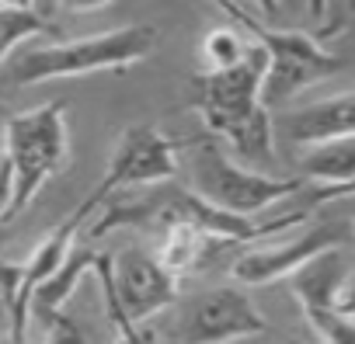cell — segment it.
<instances>
[{
  "instance_id": "cell-1",
  "label": "cell",
  "mask_w": 355,
  "mask_h": 344,
  "mask_svg": "<svg viewBox=\"0 0 355 344\" xmlns=\"http://www.w3.org/2000/svg\"><path fill=\"white\" fill-rule=\"evenodd\" d=\"M265 70H268V49L254 39L237 66L206 70L192 80V101L202 111L209 132L223 136L244 160L261 167L275 160L272 118L261 98Z\"/></svg>"
},
{
  "instance_id": "cell-2",
  "label": "cell",
  "mask_w": 355,
  "mask_h": 344,
  "mask_svg": "<svg viewBox=\"0 0 355 344\" xmlns=\"http://www.w3.org/2000/svg\"><path fill=\"white\" fill-rule=\"evenodd\" d=\"M63 111L67 101H53L4 122V223H15L39 188L67 167L70 139Z\"/></svg>"
},
{
  "instance_id": "cell-3",
  "label": "cell",
  "mask_w": 355,
  "mask_h": 344,
  "mask_svg": "<svg viewBox=\"0 0 355 344\" xmlns=\"http://www.w3.org/2000/svg\"><path fill=\"white\" fill-rule=\"evenodd\" d=\"M157 46L153 25H125L105 35L60 42L46 49L11 53L4 60V80L8 84H42L56 77H84L98 70H125L139 60H146Z\"/></svg>"
},
{
  "instance_id": "cell-4",
  "label": "cell",
  "mask_w": 355,
  "mask_h": 344,
  "mask_svg": "<svg viewBox=\"0 0 355 344\" xmlns=\"http://www.w3.org/2000/svg\"><path fill=\"white\" fill-rule=\"evenodd\" d=\"M189 170H192L196 195H202L206 202L227 212H241V216H254L265 206L303 192V181L296 178H272V174H261V170L237 167L209 139L189 146Z\"/></svg>"
},
{
  "instance_id": "cell-5",
  "label": "cell",
  "mask_w": 355,
  "mask_h": 344,
  "mask_svg": "<svg viewBox=\"0 0 355 344\" xmlns=\"http://www.w3.org/2000/svg\"><path fill=\"white\" fill-rule=\"evenodd\" d=\"M105 206V195L94 188L35 251L25 264L4 261L0 268V285H4V309H8V341H25V327H28V306L35 302V289L56 275L63 268V261L70 257L73 244H77V230L80 223H87L98 209Z\"/></svg>"
},
{
  "instance_id": "cell-6",
  "label": "cell",
  "mask_w": 355,
  "mask_h": 344,
  "mask_svg": "<svg viewBox=\"0 0 355 344\" xmlns=\"http://www.w3.org/2000/svg\"><path fill=\"white\" fill-rule=\"evenodd\" d=\"M352 278V264L345 247H331L289 275L293 296L320 341L355 344V316L345 309V285Z\"/></svg>"
},
{
  "instance_id": "cell-7",
  "label": "cell",
  "mask_w": 355,
  "mask_h": 344,
  "mask_svg": "<svg viewBox=\"0 0 355 344\" xmlns=\"http://www.w3.org/2000/svg\"><path fill=\"white\" fill-rule=\"evenodd\" d=\"M254 39L268 49V70H265V84H261V98H265L268 108L289 101L303 87H310V84H317V80H324V77H331L345 66V60L338 53L320 49L303 32L258 28Z\"/></svg>"
},
{
  "instance_id": "cell-8",
  "label": "cell",
  "mask_w": 355,
  "mask_h": 344,
  "mask_svg": "<svg viewBox=\"0 0 355 344\" xmlns=\"http://www.w3.org/2000/svg\"><path fill=\"white\" fill-rule=\"evenodd\" d=\"M174 174H178V143L153 125H129L115 143V153L108 160L105 178L98 181V192L108 202L122 188L164 185Z\"/></svg>"
},
{
  "instance_id": "cell-9",
  "label": "cell",
  "mask_w": 355,
  "mask_h": 344,
  "mask_svg": "<svg viewBox=\"0 0 355 344\" xmlns=\"http://www.w3.org/2000/svg\"><path fill=\"white\" fill-rule=\"evenodd\" d=\"M265 330L268 323L248 296H241L237 289H213L196 296L182 309V320H178L171 337L192 344H227L241 337H258Z\"/></svg>"
},
{
  "instance_id": "cell-10",
  "label": "cell",
  "mask_w": 355,
  "mask_h": 344,
  "mask_svg": "<svg viewBox=\"0 0 355 344\" xmlns=\"http://www.w3.org/2000/svg\"><path fill=\"white\" fill-rule=\"evenodd\" d=\"M115 296H119V309L125 316L129 337L132 341H146L143 334H136V323H143L153 313L174 306L178 275L167 271L150 254L125 251V254H115Z\"/></svg>"
},
{
  "instance_id": "cell-11",
  "label": "cell",
  "mask_w": 355,
  "mask_h": 344,
  "mask_svg": "<svg viewBox=\"0 0 355 344\" xmlns=\"http://www.w3.org/2000/svg\"><path fill=\"white\" fill-rule=\"evenodd\" d=\"M352 244H355V223H345V219L320 223L293 244L261 247V251L244 254L241 261H234V278L244 285H265V282L293 275L300 264H306L310 257H317L331 247H352Z\"/></svg>"
},
{
  "instance_id": "cell-12",
  "label": "cell",
  "mask_w": 355,
  "mask_h": 344,
  "mask_svg": "<svg viewBox=\"0 0 355 344\" xmlns=\"http://www.w3.org/2000/svg\"><path fill=\"white\" fill-rule=\"evenodd\" d=\"M282 132L300 146L334 139V136H355V91L334 94V98H324V101H313L293 111L282 122Z\"/></svg>"
},
{
  "instance_id": "cell-13",
  "label": "cell",
  "mask_w": 355,
  "mask_h": 344,
  "mask_svg": "<svg viewBox=\"0 0 355 344\" xmlns=\"http://www.w3.org/2000/svg\"><path fill=\"white\" fill-rule=\"evenodd\" d=\"M300 167L320 188L348 185L355 178V136H334V139H320V143L303 146Z\"/></svg>"
},
{
  "instance_id": "cell-14",
  "label": "cell",
  "mask_w": 355,
  "mask_h": 344,
  "mask_svg": "<svg viewBox=\"0 0 355 344\" xmlns=\"http://www.w3.org/2000/svg\"><path fill=\"white\" fill-rule=\"evenodd\" d=\"M206 244H209V237H206L199 226L178 219V223L164 226V237H160V247H157L153 257H157L167 271L182 275L185 268H192V264L199 261V254H202Z\"/></svg>"
},
{
  "instance_id": "cell-15",
  "label": "cell",
  "mask_w": 355,
  "mask_h": 344,
  "mask_svg": "<svg viewBox=\"0 0 355 344\" xmlns=\"http://www.w3.org/2000/svg\"><path fill=\"white\" fill-rule=\"evenodd\" d=\"M42 32H46V21L32 8H8V4H0V53H4V60L15 53L18 42H25L32 35H42Z\"/></svg>"
},
{
  "instance_id": "cell-16",
  "label": "cell",
  "mask_w": 355,
  "mask_h": 344,
  "mask_svg": "<svg viewBox=\"0 0 355 344\" xmlns=\"http://www.w3.org/2000/svg\"><path fill=\"white\" fill-rule=\"evenodd\" d=\"M206 56H209V70H227V66H237L248 53V46L241 42V35H234L230 28H216L206 35L202 42Z\"/></svg>"
},
{
  "instance_id": "cell-17",
  "label": "cell",
  "mask_w": 355,
  "mask_h": 344,
  "mask_svg": "<svg viewBox=\"0 0 355 344\" xmlns=\"http://www.w3.org/2000/svg\"><path fill=\"white\" fill-rule=\"evenodd\" d=\"M352 195H355V178H352L348 185H334V188H320V185H317V188L310 192V202H313V206H324V202H341V199H352Z\"/></svg>"
},
{
  "instance_id": "cell-18",
  "label": "cell",
  "mask_w": 355,
  "mask_h": 344,
  "mask_svg": "<svg viewBox=\"0 0 355 344\" xmlns=\"http://www.w3.org/2000/svg\"><path fill=\"white\" fill-rule=\"evenodd\" d=\"M209 4H216V8H220V11L230 18V21H237V25H241V28H248L251 35L261 28V25H258V21H254V18L244 11V8H237V4H234V0H209Z\"/></svg>"
},
{
  "instance_id": "cell-19",
  "label": "cell",
  "mask_w": 355,
  "mask_h": 344,
  "mask_svg": "<svg viewBox=\"0 0 355 344\" xmlns=\"http://www.w3.org/2000/svg\"><path fill=\"white\" fill-rule=\"evenodd\" d=\"M53 4H60V8H63V11H70V15H91V11L108 8L112 0H49L46 8H53Z\"/></svg>"
},
{
  "instance_id": "cell-20",
  "label": "cell",
  "mask_w": 355,
  "mask_h": 344,
  "mask_svg": "<svg viewBox=\"0 0 355 344\" xmlns=\"http://www.w3.org/2000/svg\"><path fill=\"white\" fill-rule=\"evenodd\" d=\"M345 309L355 313V268H352V278H348V285H345Z\"/></svg>"
},
{
  "instance_id": "cell-21",
  "label": "cell",
  "mask_w": 355,
  "mask_h": 344,
  "mask_svg": "<svg viewBox=\"0 0 355 344\" xmlns=\"http://www.w3.org/2000/svg\"><path fill=\"white\" fill-rule=\"evenodd\" d=\"M254 4H258L265 15H279V0H254Z\"/></svg>"
},
{
  "instance_id": "cell-22",
  "label": "cell",
  "mask_w": 355,
  "mask_h": 344,
  "mask_svg": "<svg viewBox=\"0 0 355 344\" xmlns=\"http://www.w3.org/2000/svg\"><path fill=\"white\" fill-rule=\"evenodd\" d=\"M0 4H8V8H32L35 0H0Z\"/></svg>"
},
{
  "instance_id": "cell-23",
  "label": "cell",
  "mask_w": 355,
  "mask_h": 344,
  "mask_svg": "<svg viewBox=\"0 0 355 344\" xmlns=\"http://www.w3.org/2000/svg\"><path fill=\"white\" fill-rule=\"evenodd\" d=\"M341 202H348V212H352V219H355V195H352V199H341Z\"/></svg>"
},
{
  "instance_id": "cell-24",
  "label": "cell",
  "mask_w": 355,
  "mask_h": 344,
  "mask_svg": "<svg viewBox=\"0 0 355 344\" xmlns=\"http://www.w3.org/2000/svg\"><path fill=\"white\" fill-rule=\"evenodd\" d=\"M46 4H49V0H42V8H46Z\"/></svg>"
},
{
  "instance_id": "cell-25",
  "label": "cell",
  "mask_w": 355,
  "mask_h": 344,
  "mask_svg": "<svg viewBox=\"0 0 355 344\" xmlns=\"http://www.w3.org/2000/svg\"><path fill=\"white\" fill-rule=\"evenodd\" d=\"M352 8H355V0H352Z\"/></svg>"
},
{
  "instance_id": "cell-26",
  "label": "cell",
  "mask_w": 355,
  "mask_h": 344,
  "mask_svg": "<svg viewBox=\"0 0 355 344\" xmlns=\"http://www.w3.org/2000/svg\"><path fill=\"white\" fill-rule=\"evenodd\" d=\"M352 316H355V313H352Z\"/></svg>"
}]
</instances>
